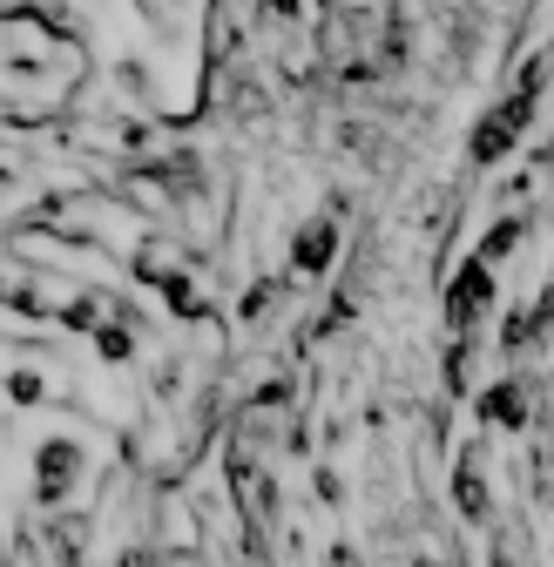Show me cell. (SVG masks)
I'll return each mask as SVG.
<instances>
[{
  "label": "cell",
  "instance_id": "obj_6",
  "mask_svg": "<svg viewBox=\"0 0 554 567\" xmlns=\"http://www.w3.org/2000/svg\"><path fill=\"white\" fill-rule=\"evenodd\" d=\"M89 344H95V359H102L109 372H122V365L135 359V324H122V318H102V324L89 331Z\"/></svg>",
  "mask_w": 554,
  "mask_h": 567
},
{
  "label": "cell",
  "instance_id": "obj_7",
  "mask_svg": "<svg viewBox=\"0 0 554 567\" xmlns=\"http://www.w3.org/2000/svg\"><path fill=\"white\" fill-rule=\"evenodd\" d=\"M8 399H14V405H41V399H48V379L21 365V372H8Z\"/></svg>",
  "mask_w": 554,
  "mask_h": 567
},
{
  "label": "cell",
  "instance_id": "obj_3",
  "mask_svg": "<svg viewBox=\"0 0 554 567\" xmlns=\"http://www.w3.org/2000/svg\"><path fill=\"white\" fill-rule=\"evenodd\" d=\"M338 257H345V230H338V209H331V217H325V209H318V217H305L298 230H291V277H331L338 270Z\"/></svg>",
  "mask_w": 554,
  "mask_h": 567
},
{
  "label": "cell",
  "instance_id": "obj_5",
  "mask_svg": "<svg viewBox=\"0 0 554 567\" xmlns=\"http://www.w3.org/2000/svg\"><path fill=\"white\" fill-rule=\"evenodd\" d=\"M527 230H534V217H527V209H507V217H494L488 230H480V244H473V257L501 270V264H507V257H514V250L527 244Z\"/></svg>",
  "mask_w": 554,
  "mask_h": 567
},
{
  "label": "cell",
  "instance_id": "obj_2",
  "mask_svg": "<svg viewBox=\"0 0 554 567\" xmlns=\"http://www.w3.org/2000/svg\"><path fill=\"white\" fill-rule=\"evenodd\" d=\"M494 298H501L494 264L466 257V264L447 277V291H440V318H447V331H453V338H460V331H488V318H494Z\"/></svg>",
  "mask_w": 554,
  "mask_h": 567
},
{
  "label": "cell",
  "instance_id": "obj_8",
  "mask_svg": "<svg viewBox=\"0 0 554 567\" xmlns=\"http://www.w3.org/2000/svg\"><path fill=\"white\" fill-rule=\"evenodd\" d=\"M325 567H359V554H352V547H345V540H338V547L325 554Z\"/></svg>",
  "mask_w": 554,
  "mask_h": 567
},
{
  "label": "cell",
  "instance_id": "obj_1",
  "mask_svg": "<svg viewBox=\"0 0 554 567\" xmlns=\"http://www.w3.org/2000/svg\"><path fill=\"white\" fill-rule=\"evenodd\" d=\"M82 480H89V446H82L75 433H48V440L34 446V507L61 514V507L82 493Z\"/></svg>",
  "mask_w": 554,
  "mask_h": 567
},
{
  "label": "cell",
  "instance_id": "obj_4",
  "mask_svg": "<svg viewBox=\"0 0 554 567\" xmlns=\"http://www.w3.org/2000/svg\"><path fill=\"white\" fill-rule=\"evenodd\" d=\"M453 501H460V520H466V527H488V520H494V486H488V446L460 453V466H453Z\"/></svg>",
  "mask_w": 554,
  "mask_h": 567
}]
</instances>
